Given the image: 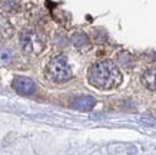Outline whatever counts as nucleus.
Segmentation results:
<instances>
[{
	"mask_svg": "<svg viewBox=\"0 0 156 155\" xmlns=\"http://www.w3.org/2000/svg\"><path fill=\"white\" fill-rule=\"evenodd\" d=\"M142 83L149 90H156V69H149L143 73Z\"/></svg>",
	"mask_w": 156,
	"mask_h": 155,
	"instance_id": "nucleus-6",
	"label": "nucleus"
},
{
	"mask_svg": "<svg viewBox=\"0 0 156 155\" xmlns=\"http://www.w3.org/2000/svg\"><path fill=\"white\" fill-rule=\"evenodd\" d=\"M48 75L49 78L56 82V83H63L72 79V71L70 66L67 63L65 56H56L49 62L48 65Z\"/></svg>",
	"mask_w": 156,
	"mask_h": 155,
	"instance_id": "nucleus-2",
	"label": "nucleus"
},
{
	"mask_svg": "<svg viewBox=\"0 0 156 155\" xmlns=\"http://www.w3.org/2000/svg\"><path fill=\"white\" fill-rule=\"evenodd\" d=\"M20 43H22V47L23 50L26 52H32V53H37L39 50L43 49V45L39 39L37 33L33 32V30H26V32L22 35V39H20Z\"/></svg>",
	"mask_w": 156,
	"mask_h": 155,
	"instance_id": "nucleus-3",
	"label": "nucleus"
},
{
	"mask_svg": "<svg viewBox=\"0 0 156 155\" xmlns=\"http://www.w3.org/2000/svg\"><path fill=\"white\" fill-rule=\"evenodd\" d=\"M0 61H2V62H5V63H7V62L10 61V55H9V52H7V50L0 52Z\"/></svg>",
	"mask_w": 156,
	"mask_h": 155,
	"instance_id": "nucleus-8",
	"label": "nucleus"
},
{
	"mask_svg": "<svg viewBox=\"0 0 156 155\" xmlns=\"http://www.w3.org/2000/svg\"><path fill=\"white\" fill-rule=\"evenodd\" d=\"M72 42H73L75 46L80 47V46H83V45H86V42H87V36H86L85 33H75L73 38H72Z\"/></svg>",
	"mask_w": 156,
	"mask_h": 155,
	"instance_id": "nucleus-7",
	"label": "nucleus"
},
{
	"mask_svg": "<svg viewBox=\"0 0 156 155\" xmlns=\"http://www.w3.org/2000/svg\"><path fill=\"white\" fill-rule=\"evenodd\" d=\"M96 105V101L93 96L85 95V96H77L73 99L72 102V108L77 109V111H90L93 109V106Z\"/></svg>",
	"mask_w": 156,
	"mask_h": 155,
	"instance_id": "nucleus-5",
	"label": "nucleus"
},
{
	"mask_svg": "<svg viewBox=\"0 0 156 155\" xmlns=\"http://www.w3.org/2000/svg\"><path fill=\"white\" fill-rule=\"evenodd\" d=\"M87 79L99 89H115L122 83V73L112 61H102L90 66Z\"/></svg>",
	"mask_w": 156,
	"mask_h": 155,
	"instance_id": "nucleus-1",
	"label": "nucleus"
},
{
	"mask_svg": "<svg viewBox=\"0 0 156 155\" xmlns=\"http://www.w3.org/2000/svg\"><path fill=\"white\" fill-rule=\"evenodd\" d=\"M13 88L20 95H32L36 90V85L33 80L26 76H17L13 80Z\"/></svg>",
	"mask_w": 156,
	"mask_h": 155,
	"instance_id": "nucleus-4",
	"label": "nucleus"
}]
</instances>
